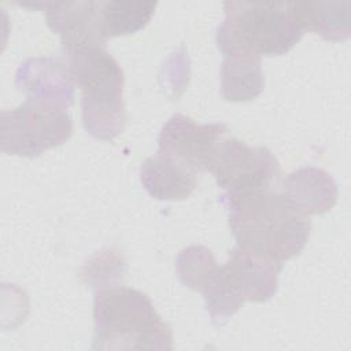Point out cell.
I'll return each mask as SVG.
<instances>
[{
    "instance_id": "6da1fadb",
    "label": "cell",
    "mask_w": 351,
    "mask_h": 351,
    "mask_svg": "<svg viewBox=\"0 0 351 351\" xmlns=\"http://www.w3.org/2000/svg\"><path fill=\"white\" fill-rule=\"evenodd\" d=\"M221 202L237 247L245 251L282 263L302 252L310 237L308 215L273 188Z\"/></svg>"
},
{
    "instance_id": "7a4b0ae2",
    "label": "cell",
    "mask_w": 351,
    "mask_h": 351,
    "mask_svg": "<svg viewBox=\"0 0 351 351\" xmlns=\"http://www.w3.org/2000/svg\"><path fill=\"white\" fill-rule=\"evenodd\" d=\"M93 350H171L170 326L147 293L123 287L100 288L93 300Z\"/></svg>"
},
{
    "instance_id": "3957f363",
    "label": "cell",
    "mask_w": 351,
    "mask_h": 351,
    "mask_svg": "<svg viewBox=\"0 0 351 351\" xmlns=\"http://www.w3.org/2000/svg\"><path fill=\"white\" fill-rule=\"evenodd\" d=\"M217 29L222 53L248 52L274 56L288 52L303 36L293 1H225Z\"/></svg>"
},
{
    "instance_id": "277c9868",
    "label": "cell",
    "mask_w": 351,
    "mask_h": 351,
    "mask_svg": "<svg viewBox=\"0 0 351 351\" xmlns=\"http://www.w3.org/2000/svg\"><path fill=\"white\" fill-rule=\"evenodd\" d=\"M74 84L81 92L82 123L100 140H112L125 129L123 71L104 45H88L66 53Z\"/></svg>"
},
{
    "instance_id": "5b68a950",
    "label": "cell",
    "mask_w": 351,
    "mask_h": 351,
    "mask_svg": "<svg viewBox=\"0 0 351 351\" xmlns=\"http://www.w3.org/2000/svg\"><path fill=\"white\" fill-rule=\"evenodd\" d=\"M73 133L67 108L33 99L0 114V148L4 154L38 156L66 143Z\"/></svg>"
},
{
    "instance_id": "8992f818",
    "label": "cell",
    "mask_w": 351,
    "mask_h": 351,
    "mask_svg": "<svg viewBox=\"0 0 351 351\" xmlns=\"http://www.w3.org/2000/svg\"><path fill=\"white\" fill-rule=\"evenodd\" d=\"M222 189L219 200L271 189L281 169L276 156L266 147H251L226 134L218 141L208 170Z\"/></svg>"
},
{
    "instance_id": "52a82bcc",
    "label": "cell",
    "mask_w": 351,
    "mask_h": 351,
    "mask_svg": "<svg viewBox=\"0 0 351 351\" xmlns=\"http://www.w3.org/2000/svg\"><path fill=\"white\" fill-rule=\"evenodd\" d=\"M228 133L225 123H196L192 118L176 112L162 126L158 151L166 154L195 171L208 170L218 141Z\"/></svg>"
},
{
    "instance_id": "ba28073f",
    "label": "cell",
    "mask_w": 351,
    "mask_h": 351,
    "mask_svg": "<svg viewBox=\"0 0 351 351\" xmlns=\"http://www.w3.org/2000/svg\"><path fill=\"white\" fill-rule=\"evenodd\" d=\"M281 267L280 262L236 245L226 263L219 267V276L243 302H266L277 292Z\"/></svg>"
},
{
    "instance_id": "9c48e42d",
    "label": "cell",
    "mask_w": 351,
    "mask_h": 351,
    "mask_svg": "<svg viewBox=\"0 0 351 351\" xmlns=\"http://www.w3.org/2000/svg\"><path fill=\"white\" fill-rule=\"evenodd\" d=\"M45 11L47 23L62 40L64 52L88 45H104L99 1L33 3Z\"/></svg>"
},
{
    "instance_id": "30bf717a",
    "label": "cell",
    "mask_w": 351,
    "mask_h": 351,
    "mask_svg": "<svg viewBox=\"0 0 351 351\" xmlns=\"http://www.w3.org/2000/svg\"><path fill=\"white\" fill-rule=\"evenodd\" d=\"M16 85L27 99L69 108L74 99V80L67 63L56 58H30L16 70Z\"/></svg>"
},
{
    "instance_id": "8fae6325",
    "label": "cell",
    "mask_w": 351,
    "mask_h": 351,
    "mask_svg": "<svg viewBox=\"0 0 351 351\" xmlns=\"http://www.w3.org/2000/svg\"><path fill=\"white\" fill-rule=\"evenodd\" d=\"M140 181L154 199L182 200L197 186V171L158 151L141 163Z\"/></svg>"
},
{
    "instance_id": "7c38bea8",
    "label": "cell",
    "mask_w": 351,
    "mask_h": 351,
    "mask_svg": "<svg viewBox=\"0 0 351 351\" xmlns=\"http://www.w3.org/2000/svg\"><path fill=\"white\" fill-rule=\"evenodd\" d=\"M282 193L303 214H324L337 200V185L324 169L306 166L284 178Z\"/></svg>"
},
{
    "instance_id": "4fadbf2b",
    "label": "cell",
    "mask_w": 351,
    "mask_h": 351,
    "mask_svg": "<svg viewBox=\"0 0 351 351\" xmlns=\"http://www.w3.org/2000/svg\"><path fill=\"white\" fill-rule=\"evenodd\" d=\"M265 86L261 56L248 52L223 53L221 67V93L229 101L255 99Z\"/></svg>"
},
{
    "instance_id": "5bb4252c",
    "label": "cell",
    "mask_w": 351,
    "mask_h": 351,
    "mask_svg": "<svg viewBox=\"0 0 351 351\" xmlns=\"http://www.w3.org/2000/svg\"><path fill=\"white\" fill-rule=\"evenodd\" d=\"M296 18L304 30L325 40H346L351 32L350 1H293Z\"/></svg>"
},
{
    "instance_id": "9a60e30c",
    "label": "cell",
    "mask_w": 351,
    "mask_h": 351,
    "mask_svg": "<svg viewBox=\"0 0 351 351\" xmlns=\"http://www.w3.org/2000/svg\"><path fill=\"white\" fill-rule=\"evenodd\" d=\"M156 5V1H99L106 40L132 34L144 27Z\"/></svg>"
},
{
    "instance_id": "2e32d148",
    "label": "cell",
    "mask_w": 351,
    "mask_h": 351,
    "mask_svg": "<svg viewBox=\"0 0 351 351\" xmlns=\"http://www.w3.org/2000/svg\"><path fill=\"white\" fill-rule=\"evenodd\" d=\"M219 266L213 252L200 244L181 250L176 258V271L180 281L197 292H203L218 274Z\"/></svg>"
},
{
    "instance_id": "e0dca14e",
    "label": "cell",
    "mask_w": 351,
    "mask_h": 351,
    "mask_svg": "<svg viewBox=\"0 0 351 351\" xmlns=\"http://www.w3.org/2000/svg\"><path fill=\"white\" fill-rule=\"evenodd\" d=\"M125 270V261L122 255L112 250L97 252L82 267V277L85 282L95 284V287H107L106 284L122 277Z\"/></svg>"
}]
</instances>
